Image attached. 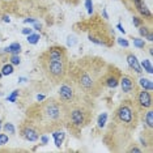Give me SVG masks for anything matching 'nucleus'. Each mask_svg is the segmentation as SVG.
<instances>
[{
	"label": "nucleus",
	"mask_w": 153,
	"mask_h": 153,
	"mask_svg": "<svg viewBox=\"0 0 153 153\" xmlns=\"http://www.w3.org/2000/svg\"><path fill=\"white\" fill-rule=\"evenodd\" d=\"M3 130H4V132H9V134H15L16 132V130H15V127H13L12 123H5L4 127H3Z\"/></svg>",
	"instance_id": "393cba45"
},
{
	"label": "nucleus",
	"mask_w": 153,
	"mask_h": 153,
	"mask_svg": "<svg viewBox=\"0 0 153 153\" xmlns=\"http://www.w3.org/2000/svg\"><path fill=\"white\" fill-rule=\"evenodd\" d=\"M151 32H152L151 26H147L145 24H143V25L139 26V33H140V36H141V37H144V38H145Z\"/></svg>",
	"instance_id": "6ab92c4d"
},
{
	"label": "nucleus",
	"mask_w": 153,
	"mask_h": 153,
	"mask_svg": "<svg viewBox=\"0 0 153 153\" xmlns=\"http://www.w3.org/2000/svg\"><path fill=\"white\" fill-rule=\"evenodd\" d=\"M17 96H19V90H15V93H13L12 96H9V97H8V100H9V101H12V102H13V101L16 100V97H17Z\"/></svg>",
	"instance_id": "7c9ffc66"
},
{
	"label": "nucleus",
	"mask_w": 153,
	"mask_h": 153,
	"mask_svg": "<svg viewBox=\"0 0 153 153\" xmlns=\"http://www.w3.org/2000/svg\"><path fill=\"white\" fill-rule=\"evenodd\" d=\"M41 68H42L45 76L53 85H59L62 81L67 77L68 67H69V59L65 60H56V59L45 58L42 55L38 56Z\"/></svg>",
	"instance_id": "423d86ee"
},
{
	"label": "nucleus",
	"mask_w": 153,
	"mask_h": 153,
	"mask_svg": "<svg viewBox=\"0 0 153 153\" xmlns=\"http://www.w3.org/2000/svg\"><path fill=\"white\" fill-rule=\"evenodd\" d=\"M4 51L7 54H11V55H19L20 51H21V45L19 42H13L7 48H4Z\"/></svg>",
	"instance_id": "2eb2a0df"
},
{
	"label": "nucleus",
	"mask_w": 153,
	"mask_h": 153,
	"mask_svg": "<svg viewBox=\"0 0 153 153\" xmlns=\"http://www.w3.org/2000/svg\"><path fill=\"white\" fill-rule=\"evenodd\" d=\"M119 85H120L122 90H123L126 94H132V96H134L135 93L140 89V86H139L136 79L132 77L131 75H122Z\"/></svg>",
	"instance_id": "9b49d317"
},
{
	"label": "nucleus",
	"mask_w": 153,
	"mask_h": 153,
	"mask_svg": "<svg viewBox=\"0 0 153 153\" xmlns=\"http://www.w3.org/2000/svg\"><path fill=\"white\" fill-rule=\"evenodd\" d=\"M86 9H88V13L89 15H92L93 13V4L90 0H86Z\"/></svg>",
	"instance_id": "cd10ccee"
},
{
	"label": "nucleus",
	"mask_w": 153,
	"mask_h": 153,
	"mask_svg": "<svg viewBox=\"0 0 153 153\" xmlns=\"http://www.w3.org/2000/svg\"><path fill=\"white\" fill-rule=\"evenodd\" d=\"M141 65L144 67V69L148 72V74H152L153 72V69H152V64H151V62L147 60V59H144V60L141 62Z\"/></svg>",
	"instance_id": "412c9836"
},
{
	"label": "nucleus",
	"mask_w": 153,
	"mask_h": 153,
	"mask_svg": "<svg viewBox=\"0 0 153 153\" xmlns=\"http://www.w3.org/2000/svg\"><path fill=\"white\" fill-rule=\"evenodd\" d=\"M94 98L82 96L65 107V127L74 136L79 137L81 131L92 123L94 118Z\"/></svg>",
	"instance_id": "7ed1b4c3"
},
{
	"label": "nucleus",
	"mask_w": 153,
	"mask_h": 153,
	"mask_svg": "<svg viewBox=\"0 0 153 153\" xmlns=\"http://www.w3.org/2000/svg\"><path fill=\"white\" fill-rule=\"evenodd\" d=\"M140 110L137 109L134 98L123 100L113 113V119L120 122L122 124L131 128L132 131H136L137 126L140 124Z\"/></svg>",
	"instance_id": "0eeeda50"
},
{
	"label": "nucleus",
	"mask_w": 153,
	"mask_h": 153,
	"mask_svg": "<svg viewBox=\"0 0 153 153\" xmlns=\"http://www.w3.org/2000/svg\"><path fill=\"white\" fill-rule=\"evenodd\" d=\"M118 43L120 45V46H123V47H128V42L124 38H118Z\"/></svg>",
	"instance_id": "c85d7f7f"
},
{
	"label": "nucleus",
	"mask_w": 153,
	"mask_h": 153,
	"mask_svg": "<svg viewBox=\"0 0 153 153\" xmlns=\"http://www.w3.org/2000/svg\"><path fill=\"white\" fill-rule=\"evenodd\" d=\"M7 143H8V135L0 134V145H5Z\"/></svg>",
	"instance_id": "bb28decb"
},
{
	"label": "nucleus",
	"mask_w": 153,
	"mask_h": 153,
	"mask_svg": "<svg viewBox=\"0 0 153 153\" xmlns=\"http://www.w3.org/2000/svg\"><path fill=\"white\" fill-rule=\"evenodd\" d=\"M145 39H148V41H149V42H152V41H153V33H152V32H151V33H149V34H148V36H147V37H145Z\"/></svg>",
	"instance_id": "2f4dec72"
},
{
	"label": "nucleus",
	"mask_w": 153,
	"mask_h": 153,
	"mask_svg": "<svg viewBox=\"0 0 153 153\" xmlns=\"http://www.w3.org/2000/svg\"><path fill=\"white\" fill-rule=\"evenodd\" d=\"M124 152H127V153H140V152H143V148L139 147L137 143H135L134 140H131L130 144L124 148Z\"/></svg>",
	"instance_id": "dca6fc26"
},
{
	"label": "nucleus",
	"mask_w": 153,
	"mask_h": 153,
	"mask_svg": "<svg viewBox=\"0 0 153 153\" xmlns=\"http://www.w3.org/2000/svg\"><path fill=\"white\" fill-rule=\"evenodd\" d=\"M106 67L107 62L103 58L85 55L76 60H69L67 76L77 85L81 92L96 100L106 89L103 84Z\"/></svg>",
	"instance_id": "f257e3e1"
},
{
	"label": "nucleus",
	"mask_w": 153,
	"mask_h": 153,
	"mask_svg": "<svg viewBox=\"0 0 153 153\" xmlns=\"http://www.w3.org/2000/svg\"><path fill=\"white\" fill-rule=\"evenodd\" d=\"M117 27H118V29L120 30V32H123V33H124V29H123V27H122V25H120V24H119V25H118Z\"/></svg>",
	"instance_id": "72a5a7b5"
},
{
	"label": "nucleus",
	"mask_w": 153,
	"mask_h": 153,
	"mask_svg": "<svg viewBox=\"0 0 153 153\" xmlns=\"http://www.w3.org/2000/svg\"><path fill=\"white\" fill-rule=\"evenodd\" d=\"M106 119H107V113H102V114L100 115V118H98V127H100V128L105 127Z\"/></svg>",
	"instance_id": "aec40b11"
},
{
	"label": "nucleus",
	"mask_w": 153,
	"mask_h": 153,
	"mask_svg": "<svg viewBox=\"0 0 153 153\" xmlns=\"http://www.w3.org/2000/svg\"><path fill=\"white\" fill-rule=\"evenodd\" d=\"M25 118L38 128L41 135L53 134L65 127V107L58 97H48L32 103L25 111Z\"/></svg>",
	"instance_id": "f03ea898"
},
{
	"label": "nucleus",
	"mask_w": 153,
	"mask_h": 153,
	"mask_svg": "<svg viewBox=\"0 0 153 153\" xmlns=\"http://www.w3.org/2000/svg\"><path fill=\"white\" fill-rule=\"evenodd\" d=\"M22 33L24 34H32V29H24Z\"/></svg>",
	"instance_id": "473e14b6"
},
{
	"label": "nucleus",
	"mask_w": 153,
	"mask_h": 153,
	"mask_svg": "<svg viewBox=\"0 0 153 153\" xmlns=\"http://www.w3.org/2000/svg\"><path fill=\"white\" fill-rule=\"evenodd\" d=\"M134 45L137 48H144L145 47V41L141 38H134Z\"/></svg>",
	"instance_id": "4be33fe9"
},
{
	"label": "nucleus",
	"mask_w": 153,
	"mask_h": 153,
	"mask_svg": "<svg viewBox=\"0 0 153 153\" xmlns=\"http://www.w3.org/2000/svg\"><path fill=\"white\" fill-rule=\"evenodd\" d=\"M42 56L45 58H50V59H56V60H65V59H68V53H67V48L64 46H51L48 47L46 51H43Z\"/></svg>",
	"instance_id": "f8f14e48"
},
{
	"label": "nucleus",
	"mask_w": 153,
	"mask_h": 153,
	"mask_svg": "<svg viewBox=\"0 0 153 153\" xmlns=\"http://www.w3.org/2000/svg\"><path fill=\"white\" fill-rule=\"evenodd\" d=\"M0 77H1V74H0Z\"/></svg>",
	"instance_id": "f704fd0d"
},
{
	"label": "nucleus",
	"mask_w": 153,
	"mask_h": 153,
	"mask_svg": "<svg viewBox=\"0 0 153 153\" xmlns=\"http://www.w3.org/2000/svg\"><path fill=\"white\" fill-rule=\"evenodd\" d=\"M8 60H11V63L12 64H20V62H21V59H20L19 55H11V56H8Z\"/></svg>",
	"instance_id": "a878e982"
},
{
	"label": "nucleus",
	"mask_w": 153,
	"mask_h": 153,
	"mask_svg": "<svg viewBox=\"0 0 153 153\" xmlns=\"http://www.w3.org/2000/svg\"><path fill=\"white\" fill-rule=\"evenodd\" d=\"M122 75H123V72H122L117 65L107 63L105 76H103V84H105V88H117V86L119 85Z\"/></svg>",
	"instance_id": "9d476101"
},
{
	"label": "nucleus",
	"mask_w": 153,
	"mask_h": 153,
	"mask_svg": "<svg viewBox=\"0 0 153 153\" xmlns=\"http://www.w3.org/2000/svg\"><path fill=\"white\" fill-rule=\"evenodd\" d=\"M126 60L128 65H130V68L132 69V71H135L137 75H141L143 69H141V65L140 63H139L136 55H135L134 53H131V51H126Z\"/></svg>",
	"instance_id": "4468645a"
},
{
	"label": "nucleus",
	"mask_w": 153,
	"mask_h": 153,
	"mask_svg": "<svg viewBox=\"0 0 153 153\" xmlns=\"http://www.w3.org/2000/svg\"><path fill=\"white\" fill-rule=\"evenodd\" d=\"M132 98H134L135 103H136L137 109L140 110L141 114L144 113V111H147V110L153 107V97H152V92H149V90L140 88L134 94Z\"/></svg>",
	"instance_id": "1a4fd4ad"
},
{
	"label": "nucleus",
	"mask_w": 153,
	"mask_h": 153,
	"mask_svg": "<svg viewBox=\"0 0 153 153\" xmlns=\"http://www.w3.org/2000/svg\"><path fill=\"white\" fill-rule=\"evenodd\" d=\"M19 134H20V136L26 141H37L42 136V135L39 134V131H38V128L34 126L29 119H26V118H24V120L20 123Z\"/></svg>",
	"instance_id": "6e6552de"
},
{
	"label": "nucleus",
	"mask_w": 153,
	"mask_h": 153,
	"mask_svg": "<svg viewBox=\"0 0 153 153\" xmlns=\"http://www.w3.org/2000/svg\"><path fill=\"white\" fill-rule=\"evenodd\" d=\"M140 122L143 123V130L153 131V110L149 109L140 115Z\"/></svg>",
	"instance_id": "ddd939ff"
},
{
	"label": "nucleus",
	"mask_w": 153,
	"mask_h": 153,
	"mask_svg": "<svg viewBox=\"0 0 153 153\" xmlns=\"http://www.w3.org/2000/svg\"><path fill=\"white\" fill-rule=\"evenodd\" d=\"M134 132L131 128L122 124L120 122L111 118V122L107 124L105 135H103V143L109 151L111 152H122L134 140Z\"/></svg>",
	"instance_id": "39448f33"
},
{
	"label": "nucleus",
	"mask_w": 153,
	"mask_h": 153,
	"mask_svg": "<svg viewBox=\"0 0 153 153\" xmlns=\"http://www.w3.org/2000/svg\"><path fill=\"white\" fill-rule=\"evenodd\" d=\"M137 84H139V86H140L141 89H145V90H149V92H152L153 90V84H152V81L149 79H140L137 81Z\"/></svg>",
	"instance_id": "f3484780"
},
{
	"label": "nucleus",
	"mask_w": 153,
	"mask_h": 153,
	"mask_svg": "<svg viewBox=\"0 0 153 153\" xmlns=\"http://www.w3.org/2000/svg\"><path fill=\"white\" fill-rule=\"evenodd\" d=\"M59 1H63L65 4H71V5H76L79 3V0H59Z\"/></svg>",
	"instance_id": "c756f323"
},
{
	"label": "nucleus",
	"mask_w": 153,
	"mask_h": 153,
	"mask_svg": "<svg viewBox=\"0 0 153 153\" xmlns=\"http://www.w3.org/2000/svg\"><path fill=\"white\" fill-rule=\"evenodd\" d=\"M75 29L79 32H85L90 42L98 46L111 47L115 43L114 29L109 25L106 19H102V16L98 13L90 15L88 20L76 24Z\"/></svg>",
	"instance_id": "20e7f679"
},
{
	"label": "nucleus",
	"mask_w": 153,
	"mask_h": 153,
	"mask_svg": "<svg viewBox=\"0 0 153 153\" xmlns=\"http://www.w3.org/2000/svg\"><path fill=\"white\" fill-rule=\"evenodd\" d=\"M11 74H13V64L12 63H5L1 67V75L7 76V75H11Z\"/></svg>",
	"instance_id": "a211bd4d"
},
{
	"label": "nucleus",
	"mask_w": 153,
	"mask_h": 153,
	"mask_svg": "<svg viewBox=\"0 0 153 153\" xmlns=\"http://www.w3.org/2000/svg\"><path fill=\"white\" fill-rule=\"evenodd\" d=\"M38 39H39V34H29V37H27V42L32 45H36Z\"/></svg>",
	"instance_id": "5701e85b"
},
{
	"label": "nucleus",
	"mask_w": 153,
	"mask_h": 153,
	"mask_svg": "<svg viewBox=\"0 0 153 153\" xmlns=\"http://www.w3.org/2000/svg\"><path fill=\"white\" fill-rule=\"evenodd\" d=\"M132 22H134V25L136 26V27H139L140 25H143V24H145L144 20H143L140 16H134V19H132Z\"/></svg>",
	"instance_id": "b1692460"
}]
</instances>
